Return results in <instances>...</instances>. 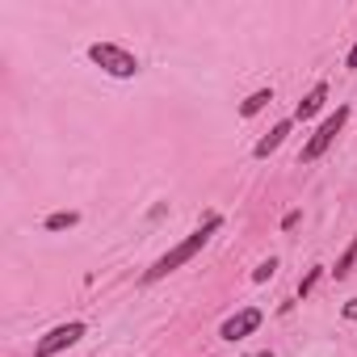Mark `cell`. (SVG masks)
I'll return each mask as SVG.
<instances>
[{
  "instance_id": "cell-1",
  "label": "cell",
  "mask_w": 357,
  "mask_h": 357,
  "mask_svg": "<svg viewBox=\"0 0 357 357\" xmlns=\"http://www.w3.org/2000/svg\"><path fill=\"white\" fill-rule=\"evenodd\" d=\"M219 223H223V219H219V215H211V219H206V223H202V227H198V231L190 236V240H181V244L172 248V252H164V257H160V261H155V265L147 269V282H160V278H168L172 269H181L185 261H194V257H198V252L206 248V240H211V236L219 231Z\"/></svg>"
},
{
  "instance_id": "cell-2",
  "label": "cell",
  "mask_w": 357,
  "mask_h": 357,
  "mask_svg": "<svg viewBox=\"0 0 357 357\" xmlns=\"http://www.w3.org/2000/svg\"><path fill=\"white\" fill-rule=\"evenodd\" d=\"M89 59H93L101 72H109V76H122V80L139 72V59H135L130 51L114 47V43H93V47H89Z\"/></svg>"
},
{
  "instance_id": "cell-3",
  "label": "cell",
  "mask_w": 357,
  "mask_h": 357,
  "mask_svg": "<svg viewBox=\"0 0 357 357\" xmlns=\"http://www.w3.org/2000/svg\"><path fill=\"white\" fill-rule=\"evenodd\" d=\"M344 122H349V109H344V105H336V114H328V118L319 122V130L307 139V147H303V160H307V164H311V160H319V155L328 151V143L340 135V126H344Z\"/></svg>"
},
{
  "instance_id": "cell-4",
  "label": "cell",
  "mask_w": 357,
  "mask_h": 357,
  "mask_svg": "<svg viewBox=\"0 0 357 357\" xmlns=\"http://www.w3.org/2000/svg\"><path fill=\"white\" fill-rule=\"evenodd\" d=\"M80 336H84V324H80V319H72V324H59V328H51V332H47V336L34 344V357H55V353L72 349Z\"/></svg>"
},
{
  "instance_id": "cell-5",
  "label": "cell",
  "mask_w": 357,
  "mask_h": 357,
  "mask_svg": "<svg viewBox=\"0 0 357 357\" xmlns=\"http://www.w3.org/2000/svg\"><path fill=\"white\" fill-rule=\"evenodd\" d=\"M261 319H265V315H261L257 307H244L240 315H231V319L223 324V332H219V336H223V340H244V336H252V332L261 328Z\"/></svg>"
},
{
  "instance_id": "cell-6",
  "label": "cell",
  "mask_w": 357,
  "mask_h": 357,
  "mask_svg": "<svg viewBox=\"0 0 357 357\" xmlns=\"http://www.w3.org/2000/svg\"><path fill=\"white\" fill-rule=\"evenodd\" d=\"M324 101H328V89H324V84H315V89L298 101V109H294V114H298V118H311V114H319V105H324Z\"/></svg>"
},
{
  "instance_id": "cell-7",
  "label": "cell",
  "mask_w": 357,
  "mask_h": 357,
  "mask_svg": "<svg viewBox=\"0 0 357 357\" xmlns=\"http://www.w3.org/2000/svg\"><path fill=\"white\" fill-rule=\"evenodd\" d=\"M286 135H290V122H278V126H273V130H269V135H265V139H261V143H257V155H261V160H265V155H269V151H278V147H282V139H286Z\"/></svg>"
},
{
  "instance_id": "cell-8",
  "label": "cell",
  "mask_w": 357,
  "mask_h": 357,
  "mask_svg": "<svg viewBox=\"0 0 357 357\" xmlns=\"http://www.w3.org/2000/svg\"><path fill=\"white\" fill-rule=\"evenodd\" d=\"M269 101H273V93H269V89H257V93H252V97L240 105V114H244V118H252V114H261Z\"/></svg>"
},
{
  "instance_id": "cell-9",
  "label": "cell",
  "mask_w": 357,
  "mask_h": 357,
  "mask_svg": "<svg viewBox=\"0 0 357 357\" xmlns=\"http://www.w3.org/2000/svg\"><path fill=\"white\" fill-rule=\"evenodd\" d=\"M80 223V215L76 211H59V215H51L47 219V231H63V227H76Z\"/></svg>"
},
{
  "instance_id": "cell-10",
  "label": "cell",
  "mask_w": 357,
  "mask_h": 357,
  "mask_svg": "<svg viewBox=\"0 0 357 357\" xmlns=\"http://www.w3.org/2000/svg\"><path fill=\"white\" fill-rule=\"evenodd\" d=\"M353 261H357V240H353V244L344 248V257L336 261V269H332V273H336V278H349V269H353Z\"/></svg>"
},
{
  "instance_id": "cell-11",
  "label": "cell",
  "mask_w": 357,
  "mask_h": 357,
  "mask_svg": "<svg viewBox=\"0 0 357 357\" xmlns=\"http://www.w3.org/2000/svg\"><path fill=\"white\" fill-rule=\"evenodd\" d=\"M273 269H278V261H273V257H269V261H261V265L252 269V282H269V278H273Z\"/></svg>"
},
{
  "instance_id": "cell-12",
  "label": "cell",
  "mask_w": 357,
  "mask_h": 357,
  "mask_svg": "<svg viewBox=\"0 0 357 357\" xmlns=\"http://www.w3.org/2000/svg\"><path fill=\"white\" fill-rule=\"evenodd\" d=\"M315 282H319V269H311V273L303 278V286H298V294H311V286H315Z\"/></svg>"
},
{
  "instance_id": "cell-13",
  "label": "cell",
  "mask_w": 357,
  "mask_h": 357,
  "mask_svg": "<svg viewBox=\"0 0 357 357\" xmlns=\"http://www.w3.org/2000/svg\"><path fill=\"white\" fill-rule=\"evenodd\" d=\"M344 319H357V298H349V303H344Z\"/></svg>"
},
{
  "instance_id": "cell-14",
  "label": "cell",
  "mask_w": 357,
  "mask_h": 357,
  "mask_svg": "<svg viewBox=\"0 0 357 357\" xmlns=\"http://www.w3.org/2000/svg\"><path fill=\"white\" fill-rule=\"evenodd\" d=\"M349 68H357V47H353V51H349Z\"/></svg>"
}]
</instances>
